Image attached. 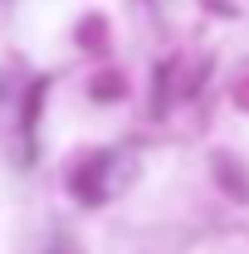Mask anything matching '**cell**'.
I'll use <instances>...</instances> for the list:
<instances>
[{
    "mask_svg": "<svg viewBox=\"0 0 249 254\" xmlns=\"http://www.w3.org/2000/svg\"><path fill=\"white\" fill-rule=\"evenodd\" d=\"M235 103H240V108H249V78L240 83V88H235Z\"/></svg>",
    "mask_w": 249,
    "mask_h": 254,
    "instance_id": "4",
    "label": "cell"
},
{
    "mask_svg": "<svg viewBox=\"0 0 249 254\" xmlns=\"http://www.w3.org/2000/svg\"><path fill=\"white\" fill-rule=\"evenodd\" d=\"M108 166H113L108 157H88V166L73 171V195L88 200V205H98V200H103V171H108Z\"/></svg>",
    "mask_w": 249,
    "mask_h": 254,
    "instance_id": "1",
    "label": "cell"
},
{
    "mask_svg": "<svg viewBox=\"0 0 249 254\" xmlns=\"http://www.w3.org/2000/svg\"><path fill=\"white\" fill-rule=\"evenodd\" d=\"M215 171H220V181H225V190H230V195H240V200L249 195L245 171H235V161H230V157H215Z\"/></svg>",
    "mask_w": 249,
    "mask_h": 254,
    "instance_id": "2",
    "label": "cell"
},
{
    "mask_svg": "<svg viewBox=\"0 0 249 254\" xmlns=\"http://www.w3.org/2000/svg\"><path fill=\"white\" fill-rule=\"evenodd\" d=\"M113 93H123V78L108 73V78H98V83H93V98H113Z\"/></svg>",
    "mask_w": 249,
    "mask_h": 254,
    "instance_id": "3",
    "label": "cell"
}]
</instances>
